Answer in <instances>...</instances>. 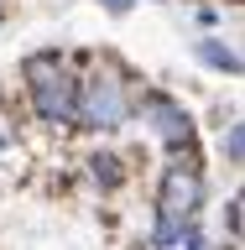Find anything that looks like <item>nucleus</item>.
I'll use <instances>...</instances> for the list:
<instances>
[{"instance_id":"f257e3e1","label":"nucleus","mask_w":245,"mask_h":250,"mask_svg":"<svg viewBox=\"0 0 245 250\" xmlns=\"http://www.w3.org/2000/svg\"><path fill=\"white\" fill-rule=\"evenodd\" d=\"M199 214H203V167H199V151L188 146V151H178V162H167V172H162L152 245L172 250L178 234H183V224H199Z\"/></svg>"},{"instance_id":"f03ea898","label":"nucleus","mask_w":245,"mask_h":250,"mask_svg":"<svg viewBox=\"0 0 245 250\" xmlns=\"http://www.w3.org/2000/svg\"><path fill=\"white\" fill-rule=\"evenodd\" d=\"M21 78H26V94H31V109L42 125H73V109H78V78L68 73L58 47H42L21 62Z\"/></svg>"},{"instance_id":"7ed1b4c3","label":"nucleus","mask_w":245,"mask_h":250,"mask_svg":"<svg viewBox=\"0 0 245 250\" xmlns=\"http://www.w3.org/2000/svg\"><path fill=\"white\" fill-rule=\"evenodd\" d=\"M131 104H136V94H131V78L115 68V62H99L89 78H78V109H73V125L84 130H120L131 120Z\"/></svg>"},{"instance_id":"20e7f679","label":"nucleus","mask_w":245,"mask_h":250,"mask_svg":"<svg viewBox=\"0 0 245 250\" xmlns=\"http://www.w3.org/2000/svg\"><path fill=\"white\" fill-rule=\"evenodd\" d=\"M131 109H141V120L152 125V136L162 141V146H172V151H188V146H193V115H188L167 89H146Z\"/></svg>"},{"instance_id":"39448f33","label":"nucleus","mask_w":245,"mask_h":250,"mask_svg":"<svg viewBox=\"0 0 245 250\" xmlns=\"http://www.w3.org/2000/svg\"><path fill=\"white\" fill-rule=\"evenodd\" d=\"M84 167H89V177H94L99 188H105V193H110V188H120V183H125V162H120L115 151H94L89 162H84Z\"/></svg>"},{"instance_id":"423d86ee","label":"nucleus","mask_w":245,"mask_h":250,"mask_svg":"<svg viewBox=\"0 0 245 250\" xmlns=\"http://www.w3.org/2000/svg\"><path fill=\"white\" fill-rule=\"evenodd\" d=\"M199 58L209 62V68H219V73H240V52H235L224 37H203V42H199Z\"/></svg>"},{"instance_id":"0eeeda50","label":"nucleus","mask_w":245,"mask_h":250,"mask_svg":"<svg viewBox=\"0 0 245 250\" xmlns=\"http://www.w3.org/2000/svg\"><path fill=\"white\" fill-rule=\"evenodd\" d=\"M224 156H230V167H240V156H245V130H240V125L224 130Z\"/></svg>"},{"instance_id":"6e6552de","label":"nucleus","mask_w":245,"mask_h":250,"mask_svg":"<svg viewBox=\"0 0 245 250\" xmlns=\"http://www.w3.org/2000/svg\"><path fill=\"white\" fill-rule=\"evenodd\" d=\"M224 224H230V234H240V198H230V208H224Z\"/></svg>"},{"instance_id":"1a4fd4ad","label":"nucleus","mask_w":245,"mask_h":250,"mask_svg":"<svg viewBox=\"0 0 245 250\" xmlns=\"http://www.w3.org/2000/svg\"><path fill=\"white\" fill-rule=\"evenodd\" d=\"M99 5H105V11H115V16H120V11H131V0H99Z\"/></svg>"},{"instance_id":"9d476101","label":"nucleus","mask_w":245,"mask_h":250,"mask_svg":"<svg viewBox=\"0 0 245 250\" xmlns=\"http://www.w3.org/2000/svg\"><path fill=\"white\" fill-rule=\"evenodd\" d=\"M0 151H5V125H0Z\"/></svg>"},{"instance_id":"9b49d317","label":"nucleus","mask_w":245,"mask_h":250,"mask_svg":"<svg viewBox=\"0 0 245 250\" xmlns=\"http://www.w3.org/2000/svg\"><path fill=\"white\" fill-rule=\"evenodd\" d=\"M230 250H235V245H230Z\"/></svg>"}]
</instances>
